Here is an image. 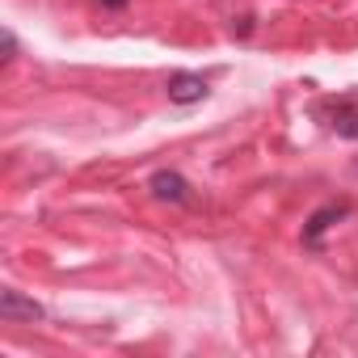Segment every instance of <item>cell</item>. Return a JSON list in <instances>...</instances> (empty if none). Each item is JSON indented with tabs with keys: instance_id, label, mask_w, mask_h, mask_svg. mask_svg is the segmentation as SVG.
Instances as JSON below:
<instances>
[{
	"instance_id": "cell-3",
	"label": "cell",
	"mask_w": 358,
	"mask_h": 358,
	"mask_svg": "<svg viewBox=\"0 0 358 358\" xmlns=\"http://www.w3.org/2000/svg\"><path fill=\"white\" fill-rule=\"evenodd\" d=\"M148 190H152L160 203H190V182H186L182 173H173V169H160V173H152Z\"/></svg>"
},
{
	"instance_id": "cell-7",
	"label": "cell",
	"mask_w": 358,
	"mask_h": 358,
	"mask_svg": "<svg viewBox=\"0 0 358 358\" xmlns=\"http://www.w3.org/2000/svg\"><path fill=\"white\" fill-rule=\"evenodd\" d=\"M101 9H127V0H97Z\"/></svg>"
},
{
	"instance_id": "cell-6",
	"label": "cell",
	"mask_w": 358,
	"mask_h": 358,
	"mask_svg": "<svg viewBox=\"0 0 358 358\" xmlns=\"http://www.w3.org/2000/svg\"><path fill=\"white\" fill-rule=\"evenodd\" d=\"M13 55H17V38L5 30V64H13Z\"/></svg>"
},
{
	"instance_id": "cell-8",
	"label": "cell",
	"mask_w": 358,
	"mask_h": 358,
	"mask_svg": "<svg viewBox=\"0 0 358 358\" xmlns=\"http://www.w3.org/2000/svg\"><path fill=\"white\" fill-rule=\"evenodd\" d=\"M350 173H354V177H358V160H354V164H350Z\"/></svg>"
},
{
	"instance_id": "cell-4",
	"label": "cell",
	"mask_w": 358,
	"mask_h": 358,
	"mask_svg": "<svg viewBox=\"0 0 358 358\" xmlns=\"http://www.w3.org/2000/svg\"><path fill=\"white\" fill-rule=\"evenodd\" d=\"M341 215H350V203H329V207H320L308 224H303V245L308 249H320V236L333 228V220H341Z\"/></svg>"
},
{
	"instance_id": "cell-2",
	"label": "cell",
	"mask_w": 358,
	"mask_h": 358,
	"mask_svg": "<svg viewBox=\"0 0 358 358\" xmlns=\"http://www.w3.org/2000/svg\"><path fill=\"white\" fill-rule=\"evenodd\" d=\"M47 312H43V303L38 299H26L22 291H13V287H5L0 291V320H9V324H17V320H43Z\"/></svg>"
},
{
	"instance_id": "cell-1",
	"label": "cell",
	"mask_w": 358,
	"mask_h": 358,
	"mask_svg": "<svg viewBox=\"0 0 358 358\" xmlns=\"http://www.w3.org/2000/svg\"><path fill=\"white\" fill-rule=\"evenodd\" d=\"M320 118L333 135L341 139H358V97H333V101H320Z\"/></svg>"
},
{
	"instance_id": "cell-5",
	"label": "cell",
	"mask_w": 358,
	"mask_h": 358,
	"mask_svg": "<svg viewBox=\"0 0 358 358\" xmlns=\"http://www.w3.org/2000/svg\"><path fill=\"white\" fill-rule=\"evenodd\" d=\"M203 97H207V80L199 72H177L169 80V101H177V106H194Z\"/></svg>"
}]
</instances>
